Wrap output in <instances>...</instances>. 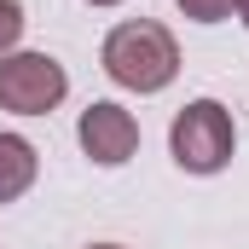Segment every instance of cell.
I'll return each mask as SVG.
<instances>
[{
  "mask_svg": "<svg viewBox=\"0 0 249 249\" xmlns=\"http://www.w3.org/2000/svg\"><path fill=\"white\" fill-rule=\"evenodd\" d=\"M87 249H122V244H87Z\"/></svg>",
  "mask_w": 249,
  "mask_h": 249,
  "instance_id": "10",
  "label": "cell"
},
{
  "mask_svg": "<svg viewBox=\"0 0 249 249\" xmlns=\"http://www.w3.org/2000/svg\"><path fill=\"white\" fill-rule=\"evenodd\" d=\"M174 6L191 23H226V18H238V0H174Z\"/></svg>",
  "mask_w": 249,
  "mask_h": 249,
  "instance_id": "7",
  "label": "cell"
},
{
  "mask_svg": "<svg viewBox=\"0 0 249 249\" xmlns=\"http://www.w3.org/2000/svg\"><path fill=\"white\" fill-rule=\"evenodd\" d=\"M23 0H0V58L6 53H18V41H23Z\"/></svg>",
  "mask_w": 249,
  "mask_h": 249,
  "instance_id": "6",
  "label": "cell"
},
{
  "mask_svg": "<svg viewBox=\"0 0 249 249\" xmlns=\"http://www.w3.org/2000/svg\"><path fill=\"white\" fill-rule=\"evenodd\" d=\"M168 151H174V162L186 168V174H220L226 162H232V151H238V122H232V110L220 105V99H191L186 110L174 116L168 127Z\"/></svg>",
  "mask_w": 249,
  "mask_h": 249,
  "instance_id": "2",
  "label": "cell"
},
{
  "mask_svg": "<svg viewBox=\"0 0 249 249\" xmlns=\"http://www.w3.org/2000/svg\"><path fill=\"white\" fill-rule=\"evenodd\" d=\"M99 64H105V75H110L116 87L151 99V93L174 87V75H180V41H174L157 18H127V23H116V29L105 35Z\"/></svg>",
  "mask_w": 249,
  "mask_h": 249,
  "instance_id": "1",
  "label": "cell"
},
{
  "mask_svg": "<svg viewBox=\"0 0 249 249\" xmlns=\"http://www.w3.org/2000/svg\"><path fill=\"white\" fill-rule=\"evenodd\" d=\"M238 23H244V29H249V0H238Z\"/></svg>",
  "mask_w": 249,
  "mask_h": 249,
  "instance_id": "8",
  "label": "cell"
},
{
  "mask_svg": "<svg viewBox=\"0 0 249 249\" xmlns=\"http://www.w3.org/2000/svg\"><path fill=\"white\" fill-rule=\"evenodd\" d=\"M75 139H81V151L99 168H122V162H133V151H139V122H133V110H122L116 99H93L81 110V122H75Z\"/></svg>",
  "mask_w": 249,
  "mask_h": 249,
  "instance_id": "4",
  "label": "cell"
},
{
  "mask_svg": "<svg viewBox=\"0 0 249 249\" xmlns=\"http://www.w3.org/2000/svg\"><path fill=\"white\" fill-rule=\"evenodd\" d=\"M70 93V70L53 53H6L0 58V110L12 116H53Z\"/></svg>",
  "mask_w": 249,
  "mask_h": 249,
  "instance_id": "3",
  "label": "cell"
},
{
  "mask_svg": "<svg viewBox=\"0 0 249 249\" xmlns=\"http://www.w3.org/2000/svg\"><path fill=\"white\" fill-rule=\"evenodd\" d=\"M41 174V157L23 133H0V203H18L23 191L35 186Z\"/></svg>",
  "mask_w": 249,
  "mask_h": 249,
  "instance_id": "5",
  "label": "cell"
},
{
  "mask_svg": "<svg viewBox=\"0 0 249 249\" xmlns=\"http://www.w3.org/2000/svg\"><path fill=\"white\" fill-rule=\"evenodd\" d=\"M87 6H122V0H87Z\"/></svg>",
  "mask_w": 249,
  "mask_h": 249,
  "instance_id": "9",
  "label": "cell"
}]
</instances>
